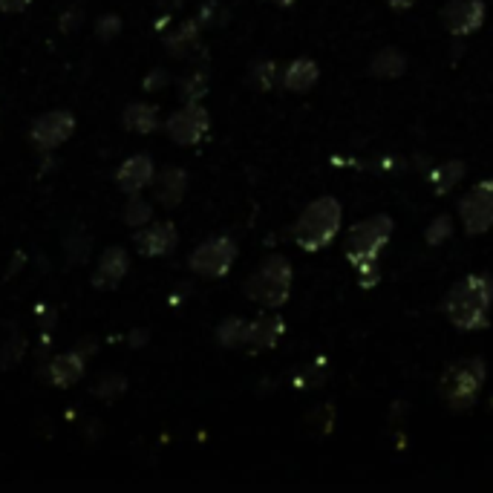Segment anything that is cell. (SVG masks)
I'll return each instance as SVG.
<instances>
[{"instance_id": "cell-1", "label": "cell", "mask_w": 493, "mask_h": 493, "mask_svg": "<svg viewBox=\"0 0 493 493\" xmlns=\"http://www.w3.org/2000/svg\"><path fill=\"white\" fill-rule=\"evenodd\" d=\"M493 306V280L488 274H468L442 300V312L450 327L459 332H482L490 323Z\"/></svg>"}, {"instance_id": "cell-2", "label": "cell", "mask_w": 493, "mask_h": 493, "mask_svg": "<svg viewBox=\"0 0 493 493\" xmlns=\"http://www.w3.org/2000/svg\"><path fill=\"white\" fill-rule=\"evenodd\" d=\"M344 208L335 196H320L309 202L291 225V239L303 251H323L341 231Z\"/></svg>"}, {"instance_id": "cell-3", "label": "cell", "mask_w": 493, "mask_h": 493, "mask_svg": "<svg viewBox=\"0 0 493 493\" xmlns=\"http://www.w3.org/2000/svg\"><path fill=\"white\" fill-rule=\"evenodd\" d=\"M488 366L482 358L453 361L439 378V396L450 413H464L476 404L479 392L485 387Z\"/></svg>"}, {"instance_id": "cell-4", "label": "cell", "mask_w": 493, "mask_h": 493, "mask_svg": "<svg viewBox=\"0 0 493 493\" xmlns=\"http://www.w3.org/2000/svg\"><path fill=\"white\" fill-rule=\"evenodd\" d=\"M392 229H396V225H392V217H387V214L366 217L352 225L346 234V246H344L352 269L363 272V269L378 265V257H381V251L392 239Z\"/></svg>"}, {"instance_id": "cell-5", "label": "cell", "mask_w": 493, "mask_h": 493, "mask_svg": "<svg viewBox=\"0 0 493 493\" xmlns=\"http://www.w3.org/2000/svg\"><path fill=\"white\" fill-rule=\"evenodd\" d=\"M291 280H294L291 263L283 255H272L246 280V298L265 309H280L289 303Z\"/></svg>"}, {"instance_id": "cell-6", "label": "cell", "mask_w": 493, "mask_h": 493, "mask_svg": "<svg viewBox=\"0 0 493 493\" xmlns=\"http://www.w3.org/2000/svg\"><path fill=\"white\" fill-rule=\"evenodd\" d=\"M237 260V243L231 237H211L188 257V269L200 277H225Z\"/></svg>"}, {"instance_id": "cell-7", "label": "cell", "mask_w": 493, "mask_h": 493, "mask_svg": "<svg viewBox=\"0 0 493 493\" xmlns=\"http://www.w3.org/2000/svg\"><path fill=\"white\" fill-rule=\"evenodd\" d=\"M459 217L464 231L479 237L493 229V179H482L459 200Z\"/></svg>"}, {"instance_id": "cell-8", "label": "cell", "mask_w": 493, "mask_h": 493, "mask_svg": "<svg viewBox=\"0 0 493 493\" xmlns=\"http://www.w3.org/2000/svg\"><path fill=\"white\" fill-rule=\"evenodd\" d=\"M208 128H211V116L200 102H185V107H179L174 116L165 121L167 136L182 148L200 145L208 136Z\"/></svg>"}, {"instance_id": "cell-9", "label": "cell", "mask_w": 493, "mask_h": 493, "mask_svg": "<svg viewBox=\"0 0 493 493\" xmlns=\"http://www.w3.org/2000/svg\"><path fill=\"white\" fill-rule=\"evenodd\" d=\"M76 133V116L67 110H52V112H44L40 119H35L32 130H30V142L38 148V150H55L61 148L69 136Z\"/></svg>"}, {"instance_id": "cell-10", "label": "cell", "mask_w": 493, "mask_h": 493, "mask_svg": "<svg viewBox=\"0 0 493 493\" xmlns=\"http://www.w3.org/2000/svg\"><path fill=\"white\" fill-rule=\"evenodd\" d=\"M485 4L482 0H447L442 6V26L453 38H468L482 30Z\"/></svg>"}, {"instance_id": "cell-11", "label": "cell", "mask_w": 493, "mask_h": 493, "mask_svg": "<svg viewBox=\"0 0 493 493\" xmlns=\"http://www.w3.org/2000/svg\"><path fill=\"white\" fill-rule=\"evenodd\" d=\"M133 239L142 257H165L176 248L179 234L174 222H148L142 225V231H136Z\"/></svg>"}, {"instance_id": "cell-12", "label": "cell", "mask_w": 493, "mask_h": 493, "mask_svg": "<svg viewBox=\"0 0 493 493\" xmlns=\"http://www.w3.org/2000/svg\"><path fill=\"white\" fill-rule=\"evenodd\" d=\"M153 176H157V167H153V159L145 157V153H136L128 162L119 167L116 174V185L133 196V193H142L148 185H153Z\"/></svg>"}, {"instance_id": "cell-13", "label": "cell", "mask_w": 493, "mask_h": 493, "mask_svg": "<svg viewBox=\"0 0 493 493\" xmlns=\"http://www.w3.org/2000/svg\"><path fill=\"white\" fill-rule=\"evenodd\" d=\"M128 269H130V255L121 246H112V248L104 251L102 260H98V265H95L93 286L102 289V291L116 289L121 283V277L128 274Z\"/></svg>"}, {"instance_id": "cell-14", "label": "cell", "mask_w": 493, "mask_h": 493, "mask_svg": "<svg viewBox=\"0 0 493 493\" xmlns=\"http://www.w3.org/2000/svg\"><path fill=\"white\" fill-rule=\"evenodd\" d=\"M286 335V323L277 312L272 315H263L257 320H248V329H246V346L251 352H260V349H274L280 344V337Z\"/></svg>"}, {"instance_id": "cell-15", "label": "cell", "mask_w": 493, "mask_h": 493, "mask_svg": "<svg viewBox=\"0 0 493 493\" xmlns=\"http://www.w3.org/2000/svg\"><path fill=\"white\" fill-rule=\"evenodd\" d=\"M188 193V174L182 167L171 165L159 171V176H153V196L162 208H176Z\"/></svg>"}, {"instance_id": "cell-16", "label": "cell", "mask_w": 493, "mask_h": 493, "mask_svg": "<svg viewBox=\"0 0 493 493\" xmlns=\"http://www.w3.org/2000/svg\"><path fill=\"white\" fill-rule=\"evenodd\" d=\"M84 370H87V358H84L78 349H73V352H67V355L52 358L49 381L55 387H76L84 378Z\"/></svg>"}, {"instance_id": "cell-17", "label": "cell", "mask_w": 493, "mask_h": 493, "mask_svg": "<svg viewBox=\"0 0 493 493\" xmlns=\"http://www.w3.org/2000/svg\"><path fill=\"white\" fill-rule=\"evenodd\" d=\"M318 78H320L318 61H312V58H294L283 69V76H280V84H283L289 93H309L318 84Z\"/></svg>"}, {"instance_id": "cell-18", "label": "cell", "mask_w": 493, "mask_h": 493, "mask_svg": "<svg viewBox=\"0 0 493 493\" xmlns=\"http://www.w3.org/2000/svg\"><path fill=\"white\" fill-rule=\"evenodd\" d=\"M121 124L128 133H139V136H148L153 130H159V110L153 104H142V102H133L124 107L121 112Z\"/></svg>"}, {"instance_id": "cell-19", "label": "cell", "mask_w": 493, "mask_h": 493, "mask_svg": "<svg viewBox=\"0 0 493 493\" xmlns=\"http://www.w3.org/2000/svg\"><path fill=\"white\" fill-rule=\"evenodd\" d=\"M404 69H407V58H404V52L396 47H384L381 52H375L372 61H370V73L375 78H384V81L401 78Z\"/></svg>"}, {"instance_id": "cell-20", "label": "cell", "mask_w": 493, "mask_h": 493, "mask_svg": "<svg viewBox=\"0 0 493 493\" xmlns=\"http://www.w3.org/2000/svg\"><path fill=\"white\" fill-rule=\"evenodd\" d=\"M464 174H468L464 162L462 159H453V162L435 165L433 171H430V176H427V182H430V188H433L435 196H444V193H450V191L459 185V182L464 179Z\"/></svg>"}, {"instance_id": "cell-21", "label": "cell", "mask_w": 493, "mask_h": 493, "mask_svg": "<svg viewBox=\"0 0 493 493\" xmlns=\"http://www.w3.org/2000/svg\"><path fill=\"white\" fill-rule=\"evenodd\" d=\"M200 44V21H185L176 32L165 35V49L174 58H188V52Z\"/></svg>"}, {"instance_id": "cell-22", "label": "cell", "mask_w": 493, "mask_h": 493, "mask_svg": "<svg viewBox=\"0 0 493 493\" xmlns=\"http://www.w3.org/2000/svg\"><path fill=\"white\" fill-rule=\"evenodd\" d=\"M246 329H248V320H243V318H225L217 327L220 346H225V349L246 346Z\"/></svg>"}, {"instance_id": "cell-23", "label": "cell", "mask_w": 493, "mask_h": 493, "mask_svg": "<svg viewBox=\"0 0 493 493\" xmlns=\"http://www.w3.org/2000/svg\"><path fill=\"white\" fill-rule=\"evenodd\" d=\"M121 220L130 225V229H142V225H148L153 220V205L148 200H142L139 193H133L128 205H124L121 211Z\"/></svg>"}, {"instance_id": "cell-24", "label": "cell", "mask_w": 493, "mask_h": 493, "mask_svg": "<svg viewBox=\"0 0 493 493\" xmlns=\"http://www.w3.org/2000/svg\"><path fill=\"white\" fill-rule=\"evenodd\" d=\"M274 81H277V64L274 61H255V64H251V69H248V84L255 90H260V93L272 90Z\"/></svg>"}, {"instance_id": "cell-25", "label": "cell", "mask_w": 493, "mask_h": 493, "mask_svg": "<svg viewBox=\"0 0 493 493\" xmlns=\"http://www.w3.org/2000/svg\"><path fill=\"white\" fill-rule=\"evenodd\" d=\"M453 237V220H450L447 214H439L430 225H427V231H425V239H427V246H442L447 243V239Z\"/></svg>"}, {"instance_id": "cell-26", "label": "cell", "mask_w": 493, "mask_h": 493, "mask_svg": "<svg viewBox=\"0 0 493 493\" xmlns=\"http://www.w3.org/2000/svg\"><path fill=\"white\" fill-rule=\"evenodd\" d=\"M205 93H208V76L205 73H191L179 84V95L185 98V102H200Z\"/></svg>"}, {"instance_id": "cell-27", "label": "cell", "mask_w": 493, "mask_h": 493, "mask_svg": "<svg viewBox=\"0 0 493 493\" xmlns=\"http://www.w3.org/2000/svg\"><path fill=\"white\" fill-rule=\"evenodd\" d=\"M124 390H128V381H124V375H104L102 384H98L93 392H95L98 399L112 401V399H119Z\"/></svg>"}, {"instance_id": "cell-28", "label": "cell", "mask_w": 493, "mask_h": 493, "mask_svg": "<svg viewBox=\"0 0 493 493\" xmlns=\"http://www.w3.org/2000/svg\"><path fill=\"white\" fill-rule=\"evenodd\" d=\"M121 18L119 15H112V12H107V15H102L95 21V38L98 40H112V38H119L121 32Z\"/></svg>"}, {"instance_id": "cell-29", "label": "cell", "mask_w": 493, "mask_h": 493, "mask_svg": "<svg viewBox=\"0 0 493 493\" xmlns=\"http://www.w3.org/2000/svg\"><path fill=\"white\" fill-rule=\"evenodd\" d=\"M165 84H167V73H165V69H153V73L148 76V81H145V90H148V93L162 90Z\"/></svg>"}, {"instance_id": "cell-30", "label": "cell", "mask_w": 493, "mask_h": 493, "mask_svg": "<svg viewBox=\"0 0 493 493\" xmlns=\"http://www.w3.org/2000/svg\"><path fill=\"white\" fill-rule=\"evenodd\" d=\"M81 18H84V15H81V9H78V6H73V9H69L67 15L61 18V30H64V32H73L76 26L81 23Z\"/></svg>"}, {"instance_id": "cell-31", "label": "cell", "mask_w": 493, "mask_h": 493, "mask_svg": "<svg viewBox=\"0 0 493 493\" xmlns=\"http://www.w3.org/2000/svg\"><path fill=\"white\" fill-rule=\"evenodd\" d=\"M30 4H32V0H0V12H6V15H15V12H23Z\"/></svg>"}, {"instance_id": "cell-32", "label": "cell", "mask_w": 493, "mask_h": 493, "mask_svg": "<svg viewBox=\"0 0 493 493\" xmlns=\"http://www.w3.org/2000/svg\"><path fill=\"white\" fill-rule=\"evenodd\" d=\"M384 4L392 9V12H407L416 6V0H384Z\"/></svg>"}, {"instance_id": "cell-33", "label": "cell", "mask_w": 493, "mask_h": 493, "mask_svg": "<svg viewBox=\"0 0 493 493\" xmlns=\"http://www.w3.org/2000/svg\"><path fill=\"white\" fill-rule=\"evenodd\" d=\"M142 344H148V332L139 329V332L130 335V346H142Z\"/></svg>"}, {"instance_id": "cell-34", "label": "cell", "mask_w": 493, "mask_h": 493, "mask_svg": "<svg viewBox=\"0 0 493 493\" xmlns=\"http://www.w3.org/2000/svg\"><path fill=\"white\" fill-rule=\"evenodd\" d=\"M269 4H274V6H280V9H289L294 0H269Z\"/></svg>"}, {"instance_id": "cell-35", "label": "cell", "mask_w": 493, "mask_h": 493, "mask_svg": "<svg viewBox=\"0 0 493 493\" xmlns=\"http://www.w3.org/2000/svg\"><path fill=\"white\" fill-rule=\"evenodd\" d=\"M490 407H493V399H490Z\"/></svg>"}]
</instances>
